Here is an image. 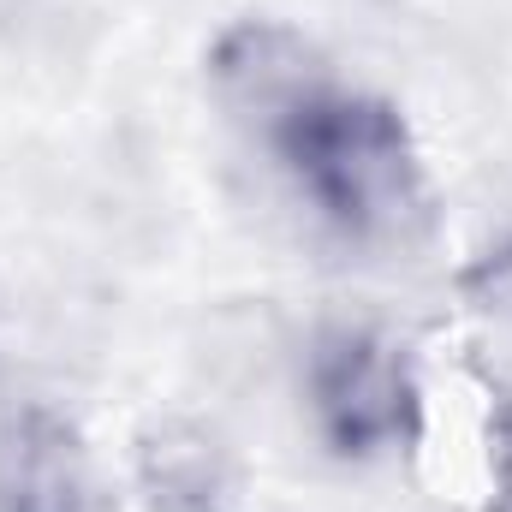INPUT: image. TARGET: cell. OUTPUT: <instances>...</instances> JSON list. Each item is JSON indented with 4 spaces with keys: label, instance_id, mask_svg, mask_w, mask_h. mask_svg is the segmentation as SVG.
<instances>
[{
    "label": "cell",
    "instance_id": "1",
    "mask_svg": "<svg viewBox=\"0 0 512 512\" xmlns=\"http://www.w3.org/2000/svg\"><path fill=\"white\" fill-rule=\"evenodd\" d=\"M298 197L352 245L405 251L435 227V197L411 126L382 96L322 90L262 137Z\"/></svg>",
    "mask_w": 512,
    "mask_h": 512
},
{
    "label": "cell",
    "instance_id": "2",
    "mask_svg": "<svg viewBox=\"0 0 512 512\" xmlns=\"http://www.w3.org/2000/svg\"><path fill=\"white\" fill-rule=\"evenodd\" d=\"M304 411L334 459L370 465L423 435V382L393 334L370 322H334L304 352Z\"/></svg>",
    "mask_w": 512,
    "mask_h": 512
},
{
    "label": "cell",
    "instance_id": "3",
    "mask_svg": "<svg viewBox=\"0 0 512 512\" xmlns=\"http://www.w3.org/2000/svg\"><path fill=\"white\" fill-rule=\"evenodd\" d=\"M203 78H209V96L239 126H251L256 137H268L280 120H292L304 102L334 90L328 54L304 30H292L280 18H239V24H227L209 42V54H203Z\"/></svg>",
    "mask_w": 512,
    "mask_h": 512
},
{
    "label": "cell",
    "instance_id": "4",
    "mask_svg": "<svg viewBox=\"0 0 512 512\" xmlns=\"http://www.w3.org/2000/svg\"><path fill=\"white\" fill-rule=\"evenodd\" d=\"M0 512H96V471L84 435L48 411L24 405L0 429Z\"/></svg>",
    "mask_w": 512,
    "mask_h": 512
},
{
    "label": "cell",
    "instance_id": "5",
    "mask_svg": "<svg viewBox=\"0 0 512 512\" xmlns=\"http://www.w3.org/2000/svg\"><path fill=\"white\" fill-rule=\"evenodd\" d=\"M131 483L143 512H233L239 465L209 423L161 417L131 447Z\"/></svg>",
    "mask_w": 512,
    "mask_h": 512
},
{
    "label": "cell",
    "instance_id": "6",
    "mask_svg": "<svg viewBox=\"0 0 512 512\" xmlns=\"http://www.w3.org/2000/svg\"><path fill=\"white\" fill-rule=\"evenodd\" d=\"M459 292L471 298V310H483L489 322H507L512 328V239H501L495 251L477 256V262L465 268Z\"/></svg>",
    "mask_w": 512,
    "mask_h": 512
},
{
    "label": "cell",
    "instance_id": "7",
    "mask_svg": "<svg viewBox=\"0 0 512 512\" xmlns=\"http://www.w3.org/2000/svg\"><path fill=\"white\" fill-rule=\"evenodd\" d=\"M489 465H495V495L512 501V399L495 405V423H489Z\"/></svg>",
    "mask_w": 512,
    "mask_h": 512
},
{
    "label": "cell",
    "instance_id": "8",
    "mask_svg": "<svg viewBox=\"0 0 512 512\" xmlns=\"http://www.w3.org/2000/svg\"><path fill=\"white\" fill-rule=\"evenodd\" d=\"M489 512H512V501H507V495H495V501H489Z\"/></svg>",
    "mask_w": 512,
    "mask_h": 512
}]
</instances>
